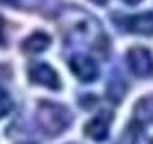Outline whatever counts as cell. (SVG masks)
I'll use <instances>...</instances> for the list:
<instances>
[{
    "label": "cell",
    "instance_id": "cell-1",
    "mask_svg": "<svg viewBox=\"0 0 153 144\" xmlns=\"http://www.w3.org/2000/svg\"><path fill=\"white\" fill-rule=\"evenodd\" d=\"M70 122H72V116L64 105L48 103V100H42L37 105V125L46 135L64 133L70 127Z\"/></svg>",
    "mask_w": 153,
    "mask_h": 144
},
{
    "label": "cell",
    "instance_id": "cell-12",
    "mask_svg": "<svg viewBox=\"0 0 153 144\" xmlns=\"http://www.w3.org/2000/svg\"><path fill=\"white\" fill-rule=\"evenodd\" d=\"M123 2H127V4H131V7H136V4H140L142 0H123Z\"/></svg>",
    "mask_w": 153,
    "mask_h": 144
},
{
    "label": "cell",
    "instance_id": "cell-14",
    "mask_svg": "<svg viewBox=\"0 0 153 144\" xmlns=\"http://www.w3.org/2000/svg\"><path fill=\"white\" fill-rule=\"evenodd\" d=\"M151 144H153V140H151Z\"/></svg>",
    "mask_w": 153,
    "mask_h": 144
},
{
    "label": "cell",
    "instance_id": "cell-10",
    "mask_svg": "<svg viewBox=\"0 0 153 144\" xmlns=\"http://www.w3.org/2000/svg\"><path fill=\"white\" fill-rule=\"evenodd\" d=\"M13 109V98L4 90H0V118H4L7 114H11Z\"/></svg>",
    "mask_w": 153,
    "mask_h": 144
},
{
    "label": "cell",
    "instance_id": "cell-5",
    "mask_svg": "<svg viewBox=\"0 0 153 144\" xmlns=\"http://www.w3.org/2000/svg\"><path fill=\"white\" fill-rule=\"evenodd\" d=\"M70 70L72 74L79 81H83V83H92V81L99 79V64L88 57V55H74V57L70 59Z\"/></svg>",
    "mask_w": 153,
    "mask_h": 144
},
{
    "label": "cell",
    "instance_id": "cell-6",
    "mask_svg": "<svg viewBox=\"0 0 153 144\" xmlns=\"http://www.w3.org/2000/svg\"><path fill=\"white\" fill-rule=\"evenodd\" d=\"M109 125H112V114H107V112L96 114L92 120L85 122V135L92 138L94 142H103L109 135Z\"/></svg>",
    "mask_w": 153,
    "mask_h": 144
},
{
    "label": "cell",
    "instance_id": "cell-9",
    "mask_svg": "<svg viewBox=\"0 0 153 144\" xmlns=\"http://www.w3.org/2000/svg\"><path fill=\"white\" fill-rule=\"evenodd\" d=\"M138 140H140V125L134 120V122H129V125L125 127V131H123L120 138H118L116 144H138Z\"/></svg>",
    "mask_w": 153,
    "mask_h": 144
},
{
    "label": "cell",
    "instance_id": "cell-13",
    "mask_svg": "<svg viewBox=\"0 0 153 144\" xmlns=\"http://www.w3.org/2000/svg\"><path fill=\"white\" fill-rule=\"evenodd\" d=\"M92 2H94V4H105L107 0H92Z\"/></svg>",
    "mask_w": 153,
    "mask_h": 144
},
{
    "label": "cell",
    "instance_id": "cell-2",
    "mask_svg": "<svg viewBox=\"0 0 153 144\" xmlns=\"http://www.w3.org/2000/svg\"><path fill=\"white\" fill-rule=\"evenodd\" d=\"M127 66L140 79L153 77V57L147 48H142V46H134V48L127 50Z\"/></svg>",
    "mask_w": 153,
    "mask_h": 144
},
{
    "label": "cell",
    "instance_id": "cell-4",
    "mask_svg": "<svg viewBox=\"0 0 153 144\" xmlns=\"http://www.w3.org/2000/svg\"><path fill=\"white\" fill-rule=\"evenodd\" d=\"M29 79L37 85H44L48 90H59L61 87V81H59V74L53 70V66L44 64V61H37V64H31L29 66Z\"/></svg>",
    "mask_w": 153,
    "mask_h": 144
},
{
    "label": "cell",
    "instance_id": "cell-3",
    "mask_svg": "<svg viewBox=\"0 0 153 144\" xmlns=\"http://www.w3.org/2000/svg\"><path fill=\"white\" fill-rule=\"evenodd\" d=\"M114 20L120 24V29L138 35H153V11L138 13V16H114Z\"/></svg>",
    "mask_w": 153,
    "mask_h": 144
},
{
    "label": "cell",
    "instance_id": "cell-8",
    "mask_svg": "<svg viewBox=\"0 0 153 144\" xmlns=\"http://www.w3.org/2000/svg\"><path fill=\"white\" fill-rule=\"evenodd\" d=\"M48 46H51V37L42 31H35L33 35H29L22 42V50L29 52V55H35V52H44Z\"/></svg>",
    "mask_w": 153,
    "mask_h": 144
},
{
    "label": "cell",
    "instance_id": "cell-7",
    "mask_svg": "<svg viewBox=\"0 0 153 144\" xmlns=\"http://www.w3.org/2000/svg\"><path fill=\"white\" fill-rule=\"evenodd\" d=\"M134 120L138 125H151L153 122V94L142 96L134 107Z\"/></svg>",
    "mask_w": 153,
    "mask_h": 144
},
{
    "label": "cell",
    "instance_id": "cell-11",
    "mask_svg": "<svg viewBox=\"0 0 153 144\" xmlns=\"http://www.w3.org/2000/svg\"><path fill=\"white\" fill-rule=\"evenodd\" d=\"M0 2H7V4H22V0H0Z\"/></svg>",
    "mask_w": 153,
    "mask_h": 144
}]
</instances>
